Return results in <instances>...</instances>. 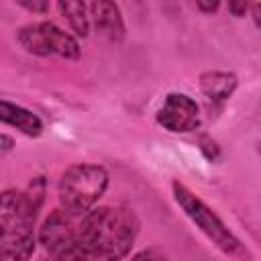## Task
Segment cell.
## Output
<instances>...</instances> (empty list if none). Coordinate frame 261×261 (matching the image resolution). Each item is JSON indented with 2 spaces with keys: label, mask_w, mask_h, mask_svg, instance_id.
<instances>
[{
  "label": "cell",
  "mask_w": 261,
  "mask_h": 261,
  "mask_svg": "<svg viewBox=\"0 0 261 261\" xmlns=\"http://www.w3.org/2000/svg\"><path fill=\"white\" fill-rule=\"evenodd\" d=\"M0 120L8 126H14L16 130H20L27 137H39L43 133V120L35 112H31L18 104H12L8 100L0 102Z\"/></svg>",
  "instance_id": "ba28073f"
},
{
  "label": "cell",
  "mask_w": 261,
  "mask_h": 261,
  "mask_svg": "<svg viewBox=\"0 0 261 261\" xmlns=\"http://www.w3.org/2000/svg\"><path fill=\"white\" fill-rule=\"evenodd\" d=\"M251 16H253L255 27H257V29H261V2L251 4Z\"/></svg>",
  "instance_id": "e0dca14e"
},
{
  "label": "cell",
  "mask_w": 261,
  "mask_h": 261,
  "mask_svg": "<svg viewBox=\"0 0 261 261\" xmlns=\"http://www.w3.org/2000/svg\"><path fill=\"white\" fill-rule=\"evenodd\" d=\"M0 143H2V155H6V153L12 149V145H14V141H12L8 135H2V137H0Z\"/></svg>",
  "instance_id": "ac0fdd59"
},
{
  "label": "cell",
  "mask_w": 261,
  "mask_h": 261,
  "mask_svg": "<svg viewBox=\"0 0 261 261\" xmlns=\"http://www.w3.org/2000/svg\"><path fill=\"white\" fill-rule=\"evenodd\" d=\"M88 12H90V20L98 35H102L104 39L112 43H120L124 39V20H122L118 4L110 0L90 2Z\"/></svg>",
  "instance_id": "52a82bcc"
},
{
  "label": "cell",
  "mask_w": 261,
  "mask_h": 261,
  "mask_svg": "<svg viewBox=\"0 0 261 261\" xmlns=\"http://www.w3.org/2000/svg\"><path fill=\"white\" fill-rule=\"evenodd\" d=\"M39 243L55 261H98L86 247L71 216L63 210L51 212L39 228Z\"/></svg>",
  "instance_id": "277c9868"
},
{
  "label": "cell",
  "mask_w": 261,
  "mask_h": 261,
  "mask_svg": "<svg viewBox=\"0 0 261 261\" xmlns=\"http://www.w3.org/2000/svg\"><path fill=\"white\" fill-rule=\"evenodd\" d=\"M43 261H55V259H43Z\"/></svg>",
  "instance_id": "d6986e66"
},
{
  "label": "cell",
  "mask_w": 261,
  "mask_h": 261,
  "mask_svg": "<svg viewBox=\"0 0 261 261\" xmlns=\"http://www.w3.org/2000/svg\"><path fill=\"white\" fill-rule=\"evenodd\" d=\"M108 171L96 163H75L67 167L59 179V204L71 218H84L104 196L108 188Z\"/></svg>",
  "instance_id": "3957f363"
},
{
  "label": "cell",
  "mask_w": 261,
  "mask_h": 261,
  "mask_svg": "<svg viewBox=\"0 0 261 261\" xmlns=\"http://www.w3.org/2000/svg\"><path fill=\"white\" fill-rule=\"evenodd\" d=\"M171 190H173V198L175 204L181 208V212L190 218V222L216 247L220 249L226 257L234 259V261H251V253L249 249L241 243V239L222 222V218L208 206L204 204L192 190H188L184 184H179L177 179L171 181Z\"/></svg>",
  "instance_id": "7a4b0ae2"
},
{
  "label": "cell",
  "mask_w": 261,
  "mask_h": 261,
  "mask_svg": "<svg viewBox=\"0 0 261 261\" xmlns=\"http://www.w3.org/2000/svg\"><path fill=\"white\" fill-rule=\"evenodd\" d=\"M139 226L133 210L100 206L82 218L80 237L98 261H120L130 253Z\"/></svg>",
  "instance_id": "6da1fadb"
},
{
  "label": "cell",
  "mask_w": 261,
  "mask_h": 261,
  "mask_svg": "<svg viewBox=\"0 0 261 261\" xmlns=\"http://www.w3.org/2000/svg\"><path fill=\"white\" fill-rule=\"evenodd\" d=\"M249 8H251V6H249L247 2H228V10H230V14L237 16V18L245 16V12H247Z\"/></svg>",
  "instance_id": "9a60e30c"
},
{
  "label": "cell",
  "mask_w": 261,
  "mask_h": 261,
  "mask_svg": "<svg viewBox=\"0 0 261 261\" xmlns=\"http://www.w3.org/2000/svg\"><path fill=\"white\" fill-rule=\"evenodd\" d=\"M16 4L27 8L29 12H39V14L49 12V2H45V0H33V2L31 0H16Z\"/></svg>",
  "instance_id": "7c38bea8"
},
{
  "label": "cell",
  "mask_w": 261,
  "mask_h": 261,
  "mask_svg": "<svg viewBox=\"0 0 261 261\" xmlns=\"http://www.w3.org/2000/svg\"><path fill=\"white\" fill-rule=\"evenodd\" d=\"M2 251L12 261H29L35 253V237L33 234L2 237Z\"/></svg>",
  "instance_id": "8fae6325"
},
{
  "label": "cell",
  "mask_w": 261,
  "mask_h": 261,
  "mask_svg": "<svg viewBox=\"0 0 261 261\" xmlns=\"http://www.w3.org/2000/svg\"><path fill=\"white\" fill-rule=\"evenodd\" d=\"M157 124L169 133H192L200 126V106L194 98L181 92H169L159 106Z\"/></svg>",
  "instance_id": "8992f818"
},
{
  "label": "cell",
  "mask_w": 261,
  "mask_h": 261,
  "mask_svg": "<svg viewBox=\"0 0 261 261\" xmlns=\"http://www.w3.org/2000/svg\"><path fill=\"white\" fill-rule=\"evenodd\" d=\"M135 261H167V257L157 249H145L135 257Z\"/></svg>",
  "instance_id": "4fadbf2b"
},
{
  "label": "cell",
  "mask_w": 261,
  "mask_h": 261,
  "mask_svg": "<svg viewBox=\"0 0 261 261\" xmlns=\"http://www.w3.org/2000/svg\"><path fill=\"white\" fill-rule=\"evenodd\" d=\"M200 145H202V147H200V149H202V153H204V155H206L210 161H214V159L218 157L220 149H218V145H216L214 141H210V139H204Z\"/></svg>",
  "instance_id": "5bb4252c"
},
{
  "label": "cell",
  "mask_w": 261,
  "mask_h": 261,
  "mask_svg": "<svg viewBox=\"0 0 261 261\" xmlns=\"http://www.w3.org/2000/svg\"><path fill=\"white\" fill-rule=\"evenodd\" d=\"M196 8L200 12H206V14H212L220 8V2H196Z\"/></svg>",
  "instance_id": "2e32d148"
},
{
  "label": "cell",
  "mask_w": 261,
  "mask_h": 261,
  "mask_svg": "<svg viewBox=\"0 0 261 261\" xmlns=\"http://www.w3.org/2000/svg\"><path fill=\"white\" fill-rule=\"evenodd\" d=\"M59 12L65 16V20L69 22L71 31L77 37H88L90 33V12H88V4L84 2H73V0H61L57 2Z\"/></svg>",
  "instance_id": "30bf717a"
},
{
  "label": "cell",
  "mask_w": 261,
  "mask_h": 261,
  "mask_svg": "<svg viewBox=\"0 0 261 261\" xmlns=\"http://www.w3.org/2000/svg\"><path fill=\"white\" fill-rule=\"evenodd\" d=\"M198 82L202 94L214 104L228 100L239 86V80L232 71H204Z\"/></svg>",
  "instance_id": "9c48e42d"
},
{
  "label": "cell",
  "mask_w": 261,
  "mask_h": 261,
  "mask_svg": "<svg viewBox=\"0 0 261 261\" xmlns=\"http://www.w3.org/2000/svg\"><path fill=\"white\" fill-rule=\"evenodd\" d=\"M16 39L24 51L39 55V57H49V55H57L63 59H77L80 57L77 39L53 22L24 24L22 29H18Z\"/></svg>",
  "instance_id": "5b68a950"
}]
</instances>
